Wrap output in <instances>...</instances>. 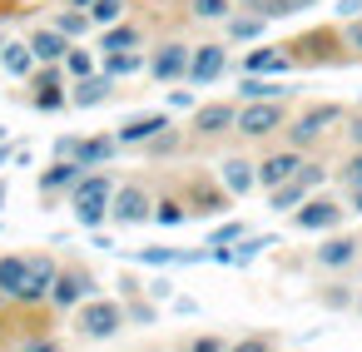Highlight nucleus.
<instances>
[{"label": "nucleus", "mask_w": 362, "mask_h": 352, "mask_svg": "<svg viewBox=\"0 0 362 352\" xmlns=\"http://www.w3.org/2000/svg\"><path fill=\"white\" fill-rule=\"evenodd\" d=\"M95 70H100V60H95L90 50H75V45H70V55H65V75H70V80H85V75H95Z\"/></svg>", "instance_id": "obj_32"}, {"label": "nucleus", "mask_w": 362, "mask_h": 352, "mask_svg": "<svg viewBox=\"0 0 362 352\" xmlns=\"http://www.w3.org/2000/svg\"><path fill=\"white\" fill-rule=\"evenodd\" d=\"M342 218H347V204H337V199H317V194H308V199L293 209V223H298L303 233H332Z\"/></svg>", "instance_id": "obj_8"}, {"label": "nucleus", "mask_w": 362, "mask_h": 352, "mask_svg": "<svg viewBox=\"0 0 362 352\" xmlns=\"http://www.w3.org/2000/svg\"><path fill=\"white\" fill-rule=\"evenodd\" d=\"M223 70H228V45H223V40H204V45H194L184 80H189L194 90H204V85L223 80Z\"/></svg>", "instance_id": "obj_7"}, {"label": "nucleus", "mask_w": 362, "mask_h": 352, "mask_svg": "<svg viewBox=\"0 0 362 352\" xmlns=\"http://www.w3.org/2000/svg\"><path fill=\"white\" fill-rule=\"evenodd\" d=\"M189 218V209L179 204V199H154V223H164V228H179Z\"/></svg>", "instance_id": "obj_33"}, {"label": "nucleus", "mask_w": 362, "mask_h": 352, "mask_svg": "<svg viewBox=\"0 0 362 352\" xmlns=\"http://www.w3.org/2000/svg\"><path fill=\"white\" fill-rule=\"evenodd\" d=\"M303 164H308V159H303V149H298V144H283V149H273V154H263V159H258V184H263V189H273V184L293 179Z\"/></svg>", "instance_id": "obj_13"}, {"label": "nucleus", "mask_w": 362, "mask_h": 352, "mask_svg": "<svg viewBox=\"0 0 362 352\" xmlns=\"http://www.w3.org/2000/svg\"><path fill=\"white\" fill-rule=\"evenodd\" d=\"M0 204H6V184H0Z\"/></svg>", "instance_id": "obj_44"}, {"label": "nucleus", "mask_w": 362, "mask_h": 352, "mask_svg": "<svg viewBox=\"0 0 362 352\" xmlns=\"http://www.w3.org/2000/svg\"><path fill=\"white\" fill-rule=\"evenodd\" d=\"M288 95H293L288 85H273L263 75H243L238 80V100H288Z\"/></svg>", "instance_id": "obj_26"}, {"label": "nucleus", "mask_w": 362, "mask_h": 352, "mask_svg": "<svg viewBox=\"0 0 362 352\" xmlns=\"http://www.w3.org/2000/svg\"><path fill=\"white\" fill-rule=\"evenodd\" d=\"M85 174H90L85 164H75V159H55V164L40 174V194H50V199H55V194H70Z\"/></svg>", "instance_id": "obj_20"}, {"label": "nucleus", "mask_w": 362, "mask_h": 352, "mask_svg": "<svg viewBox=\"0 0 362 352\" xmlns=\"http://www.w3.org/2000/svg\"><path fill=\"white\" fill-rule=\"evenodd\" d=\"M283 70H293L283 45H258V50L243 55V75H283Z\"/></svg>", "instance_id": "obj_21"}, {"label": "nucleus", "mask_w": 362, "mask_h": 352, "mask_svg": "<svg viewBox=\"0 0 362 352\" xmlns=\"http://www.w3.org/2000/svg\"><path fill=\"white\" fill-rule=\"evenodd\" d=\"M233 124H238V105L233 100H214V105H199L194 110L189 134L194 139H223V134H233Z\"/></svg>", "instance_id": "obj_10"}, {"label": "nucleus", "mask_w": 362, "mask_h": 352, "mask_svg": "<svg viewBox=\"0 0 362 352\" xmlns=\"http://www.w3.org/2000/svg\"><path fill=\"white\" fill-rule=\"evenodd\" d=\"M90 20H95V30L124 20V0H95V6H90Z\"/></svg>", "instance_id": "obj_34"}, {"label": "nucleus", "mask_w": 362, "mask_h": 352, "mask_svg": "<svg viewBox=\"0 0 362 352\" xmlns=\"http://www.w3.org/2000/svg\"><path fill=\"white\" fill-rule=\"evenodd\" d=\"M55 273H60L55 253H35V258H30V278H25V288H21V307L50 303V283H55Z\"/></svg>", "instance_id": "obj_14"}, {"label": "nucleus", "mask_w": 362, "mask_h": 352, "mask_svg": "<svg viewBox=\"0 0 362 352\" xmlns=\"http://www.w3.org/2000/svg\"><path fill=\"white\" fill-rule=\"evenodd\" d=\"M124 322H129V312H124L115 298H85V303L75 307V332H80L85 342H115V337L124 332Z\"/></svg>", "instance_id": "obj_2"}, {"label": "nucleus", "mask_w": 362, "mask_h": 352, "mask_svg": "<svg viewBox=\"0 0 362 352\" xmlns=\"http://www.w3.org/2000/svg\"><path fill=\"white\" fill-rule=\"evenodd\" d=\"M238 11V0H189V16L199 20V25H218V20H228Z\"/></svg>", "instance_id": "obj_27"}, {"label": "nucleus", "mask_w": 362, "mask_h": 352, "mask_svg": "<svg viewBox=\"0 0 362 352\" xmlns=\"http://www.w3.org/2000/svg\"><path fill=\"white\" fill-rule=\"evenodd\" d=\"M179 144H184V134H179L174 124H164V129H159V134H154V139H149L144 149H149V159H169V154H174Z\"/></svg>", "instance_id": "obj_31"}, {"label": "nucleus", "mask_w": 362, "mask_h": 352, "mask_svg": "<svg viewBox=\"0 0 362 352\" xmlns=\"http://www.w3.org/2000/svg\"><path fill=\"white\" fill-rule=\"evenodd\" d=\"M347 209H352V213H362V189H347Z\"/></svg>", "instance_id": "obj_42"}, {"label": "nucleus", "mask_w": 362, "mask_h": 352, "mask_svg": "<svg viewBox=\"0 0 362 352\" xmlns=\"http://www.w3.org/2000/svg\"><path fill=\"white\" fill-rule=\"evenodd\" d=\"M115 149H119V139H110V134H95V139H60V144H55V159H75V164H85V169H105V164L115 159Z\"/></svg>", "instance_id": "obj_11"}, {"label": "nucleus", "mask_w": 362, "mask_h": 352, "mask_svg": "<svg viewBox=\"0 0 362 352\" xmlns=\"http://www.w3.org/2000/svg\"><path fill=\"white\" fill-rule=\"evenodd\" d=\"M322 184H327V169L308 159L293 179H283V184H273V189H268V209H273V213H293V209H298L313 189H322Z\"/></svg>", "instance_id": "obj_4"}, {"label": "nucleus", "mask_w": 362, "mask_h": 352, "mask_svg": "<svg viewBox=\"0 0 362 352\" xmlns=\"http://www.w3.org/2000/svg\"><path fill=\"white\" fill-rule=\"evenodd\" d=\"M110 218H115V223H124V228H134V223H149V218H154V194H149V184H139V179H129V184H115Z\"/></svg>", "instance_id": "obj_5"}, {"label": "nucleus", "mask_w": 362, "mask_h": 352, "mask_svg": "<svg viewBox=\"0 0 362 352\" xmlns=\"http://www.w3.org/2000/svg\"><path fill=\"white\" fill-rule=\"evenodd\" d=\"M337 16H342V20H352V16H362V0H337Z\"/></svg>", "instance_id": "obj_40"}, {"label": "nucleus", "mask_w": 362, "mask_h": 352, "mask_svg": "<svg viewBox=\"0 0 362 352\" xmlns=\"http://www.w3.org/2000/svg\"><path fill=\"white\" fill-rule=\"evenodd\" d=\"M25 278H30V258L25 253H0V303H21Z\"/></svg>", "instance_id": "obj_19"}, {"label": "nucleus", "mask_w": 362, "mask_h": 352, "mask_svg": "<svg viewBox=\"0 0 362 352\" xmlns=\"http://www.w3.org/2000/svg\"><path fill=\"white\" fill-rule=\"evenodd\" d=\"M110 199H115V179L110 174H95V169L65 194V204H70V213H75L80 228H100L110 218Z\"/></svg>", "instance_id": "obj_1"}, {"label": "nucleus", "mask_w": 362, "mask_h": 352, "mask_svg": "<svg viewBox=\"0 0 362 352\" xmlns=\"http://www.w3.org/2000/svg\"><path fill=\"white\" fill-rule=\"evenodd\" d=\"M243 233H248V228H243V223H223V228H218V233H214V238H209V248H223V243H238V238H243Z\"/></svg>", "instance_id": "obj_37"}, {"label": "nucleus", "mask_w": 362, "mask_h": 352, "mask_svg": "<svg viewBox=\"0 0 362 352\" xmlns=\"http://www.w3.org/2000/svg\"><path fill=\"white\" fill-rule=\"evenodd\" d=\"M90 288H95V278H90L85 268L60 263V273H55V283H50V307H55V312H75V307L90 298Z\"/></svg>", "instance_id": "obj_9"}, {"label": "nucleus", "mask_w": 362, "mask_h": 352, "mask_svg": "<svg viewBox=\"0 0 362 352\" xmlns=\"http://www.w3.org/2000/svg\"><path fill=\"white\" fill-rule=\"evenodd\" d=\"M110 95H115V75H105V70H95V75H85V80L70 85V105H75V110H95V105H105Z\"/></svg>", "instance_id": "obj_17"}, {"label": "nucleus", "mask_w": 362, "mask_h": 352, "mask_svg": "<svg viewBox=\"0 0 362 352\" xmlns=\"http://www.w3.org/2000/svg\"><path fill=\"white\" fill-rule=\"evenodd\" d=\"M164 124H174V119H169V115H134L129 124L115 129V139H119V149H124V144H149Z\"/></svg>", "instance_id": "obj_22"}, {"label": "nucleus", "mask_w": 362, "mask_h": 352, "mask_svg": "<svg viewBox=\"0 0 362 352\" xmlns=\"http://www.w3.org/2000/svg\"><path fill=\"white\" fill-rule=\"evenodd\" d=\"M263 30H268V16H253V11H233V16L223 20L228 45H248V40H258Z\"/></svg>", "instance_id": "obj_23"}, {"label": "nucleus", "mask_w": 362, "mask_h": 352, "mask_svg": "<svg viewBox=\"0 0 362 352\" xmlns=\"http://www.w3.org/2000/svg\"><path fill=\"white\" fill-rule=\"evenodd\" d=\"M357 253H362L357 238H347V233H327V238L313 248V263H317V268H352Z\"/></svg>", "instance_id": "obj_16"}, {"label": "nucleus", "mask_w": 362, "mask_h": 352, "mask_svg": "<svg viewBox=\"0 0 362 352\" xmlns=\"http://www.w3.org/2000/svg\"><path fill=\"white\" fill-rule=\"evenodd\" d=\"M55 25L70 35V40H80V35H90L95 30V20H90V11H80V6H70V11H60L55 16Z\"/></svg>", "instance_id": "obj_29"}, {"label": "nucleus", "mask_w": 362, "mask_h": 352, "mask_svg": "<svg viewBox=\"0 0 362 352\" xmlns=\"http://www.w3.org/2000/svg\"><path fill=\"white\" fill-rule=\"evenodd\" d=\"M218 184H223L233 199H243L248 189H258V164H253V159H243V154H233V159H223V164H218Z\"/></svg>", "instance_id": "obj_18"}, {"label": "nucleus", "mask_w": 362, "mask_h": 352, "mask_svg": "<svg viewBox=\"0 0 362 352\" xmlns=\"http://www.w3.org/2000/svg\"><path fill=\"white\" fill-rule=\"evenodd\" d=\"M317 0H278V11H273V20H288V16H303V11H313Z\"/></svg>", "instance_id": "obj_36"}, {"label": "nucleus", "mask_w": 362, "mask_h": 352, "mask_svg": "<svg viewBox=\"0 0 362 352\" xmlns=\"http://www.w3.org/2000/svg\"><path fill=\"white\" fill-rule=\"evenodd\" d=\"M189 55H194V45H184V40H164V45H154V55H149V80H159V85L184 80Z\"/></svg>", "instance_id": "obj_12"}, {"label": "nucleus", "mask_w": 362, "mask_h": 352, "mask_svg": "<svg viewBox=\"0 0 362 352\" xmlns=\"http://www.w3.org/2000/svg\"><path fill=\"white\" fill-rule=\"evenodd\" d=\"M100 70L115 75V80H124V75H134V70H149V55H144V50H105V55H100Z\"/></svg>", "instance_id": "obj_24"}, {"label": "nucleus", "mask_w": 362, "mask_h": 352, "mask_svg": "<svg viewBox=\"0 0 362 352\" xmlns=\"http://www.w3.org/2000/svg\"><path fill=\"white\" fill-rule=\"evenodd\" d=\"M30 105H35V110H45V115H55V110H65V105H70V90H60V85H35Z\"/></svg>", "instance_id": "obj_30"}, {"label": "nucleus", "mask_w": 362, "mask_h": 352, "mask_svg": "<svg viewBox=\"0 0 362 352\" xmlns=\"http://www.w3.org/2000/svg\"><path fill=\"white\" fill-rule=\"evenodd\" d=\"M25 40H30V50H35V65H60V60L70 55V45H75L60 25H35Z\"/></svg>", "instance_id": "obj_15"}, {"label": "nucleus", "mask_w": 362, "mask_h": 352, "mask_svg": "<svg viewBox=\"0 0 362 352\" xmlns=\"http://www.w3.org/2000/svg\"><path fill=\"white\" fill-rule=\"evenodd\" d=\"M342 184H347V189H362V149L347 154V164H342Z\"/></svg>", "instance_id": "obj_35"}, {"label": "nucleus", "mask_w": 362, "mask_h": 352, "mask_svg": "<svg viewBox=\"0 0 362 352\" xmlns=\"http://www.w3.org/2000/svg\"><path fill=\"white\" fill-rule=\"evenodd\" d=\"M283 124H288V105L283 100H243L233 134H243V139H273V134H283Z\"/></svg>", "instance_id": "obj_3"}, {"label": "nucleus", "mask_w": 362, "mask_h": 352, "mask_svg": "<svg viewBox=\"0 0 362 352\" xmlns=\"http://www.w3.org/2000/svg\"><path fill=\"white\" fill-rule=\"evenodd\" d=\"M347 144H352V149H362V119H357V124L347 129Z\"/></svg>", "instance_id": "obj_41"}, {"label": "nucleus", "mask_w": 362, "mask_h": 352, "mask_svg": "<svg viewBox=\"0 0 362 352\" xmlns=\"http://www.w3.org/2000/svg\"><path fill=\"white\" fill-rule=\"evenodd\" d=\"M327 124H342V105H317V110H303L298 119H288V124H283V144L308 149V144H317V139L327 134Z\"/></svg>", "instance_id": "obj_6"}, {"label": "nucleus", "mask_w": 362, "mask_h": 352, "mask_svg": "<svg viewBox=\"0 0 362 352\" xmlns=\"http://www.w3.org/2000/svg\"><path fill=\"white\" fill-rule=\"evenodd\" d=\"M139 45H144V30H139V25H129V20H115V25H105L100 55H105V50H139Z\"/></svg>", "instance_id": "obj_25"}, {"label": "nucleus", "mask_w": 362, "mask_h": 352, "mask_svg": "<svg viewBox=\"0 0 362 352\" xmlns=\"http://www.w3.org/2000/svg\"><path fill=\"white\" fill-rule=\"evenodd\" d=\"M238 11H253V16H268V20H273L278 0H238Z\"/></svg>", "instance_id": "obj_39"}, {"label": "nucleus", "mask_w": 362, "mask_h": 352, "mask_svg": "<svg viewBox=\"0 0 362 352\" xmlns=\"http://www.w3.org/2000/svg\"><path fill=\"white\" fill-rule=\"evenodd\" d=\"M70 6H80V11H90V6H95V0H70Z\"/></svg>", "instance_id": "obj_43"}, {"label": "nucleus", "mask_w": 362, "mask_h": 352, "mask_svg": "<svg viewBox=\"0 0 362 352\" xmlns=\"http://www.w3.org/2000/svg\"><path fill=\"white\" fill-rule=\"evenodd\" d=\"M342 40H347V50H352V55L362 60V16H352V20H347V30H342Z\"/></svg>", "instance_id": "obj_38"}, {"label": "nucleus", "mask_w": 362, "mask_h": 352, "mask_svg": "<svg viewBox=\"0 0 362 352\" xmlns=\"http://www.w3.org/2000/svg\"><path fill=\"white\" fill-rule=\"evenodd\" d=\"M6 55H0V65H6L11 75H30L35 70V50H30V40H11V45H0Z\"/></svg>", "instance_id": "obj_28"}]
</instances>
